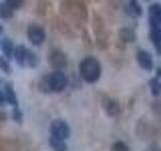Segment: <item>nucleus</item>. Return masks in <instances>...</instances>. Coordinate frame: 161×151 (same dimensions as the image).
Here are the masks:
<instances>
[{
  "label": "nucleus",
  "mask_w": 161,
  "mask_h": 151,
  "mask_svg": "<svg viewBox=\"0 0 161 151\" xmlns=\"http://www.w3.org/2000/svg\"><path fill=\"white\" fill-rule=\"evenodd\" d=\"M49 132L53 137L65 140L70 135V128L69 124L62 119L53 120L49 126Z\"/></svg>",
  "instance_id": "7ed1b4c3"
},
{
  "label": "nucleus",
  "mask_w": 161,
  "mask_h": 151,
  "mask_svg": "<svg viewBox=\"0 0 161 151\" xmlns=\"http://www.w3.org/2000/svg\"><path fill=\"white\" fill-rule=\"evenodd\" d=\"M27 37L33 45H42L47 38V34L42 26L38 24H31L27 28Z\"/></svg>",
  "instance_id": "20e7f679"
},
{
  "label": "nucleus",
  "mask_w": 161,
  "mask_h": 151,
  "mask_svg": "<svg viewBox=\"0 0 161 151\" xmlns=\"http://www.w3.org/2000/svg\"><path fill=\"white\" fill-rule=\"evenodd\" d=\"M149 86L151 89V94L154 97H157V96L160 95L161 92V82L159 81V79L157 77H155L153 79H151L149 81Z\"/></svg>",
  "instance_id": "a211bd4d"
},
{
  "label": "nucleus",
  "mask_w": 161,
  "mask_h": 151,
  "mask_svg": "<svg viewBox=\"0 0 161 151\" xmlns=\"http://www.w3.org/2000/svg\"><path fill=\"white\" fill-rule=\"evenodd\" d=\"M0 82H1V81H0Z\"/></svg>",
  "instance_id": "a878e982"
},
{
  "label": "nucleus",
  "mask_w": 161,
  "mask_h": 151,
  "mask_svg": "<svg viewBox=\"0 0 161 151\" xmlns=\"http://www.w3.org/2000/svg\"><path fill=\"white\" fill-rule=\"evenodd\" d=\"M1 32H2V26L0 25V33H1Z\"/></svg>",
  "instance_id": "393cba45"
},
{
  "label": "nucleus",
  "mask_w": 161,
  "mask_h": 151,
  "mask_svg": "<svg viewBox=\"0 0 161 151\" xmlns=\"http://www.w3.org/2000/svg\"><path fill=\"white\" fill-rule=\"evenodd\" d=\"M39 64V58L38 55L35 53L33 50L27 48L26 59H25V67L29 68H36Z\"/></svg>",
  "instance_id": "2eb2a0df"
},
{
  "label": "nucleus",
  "mask_w": 161,
  "mask_h": 151,
  "mask_svg": "<svg viewBox=\"0 0 161 151\" xmlns=\"http://www.w3.org/2000/svg\"><path fill=\"white\" fill-rule=\"evenodd\" d=\"M125 12L127 13L129 16L137 18L140 17L143 13V9L141 7L139 2L135 1V0H131L127 4L125 5Z\"/></svg>",
  "instance_id": "9d476101"
},
{
  "label": "nucleus",
  "mask_w": 161,
  "mask_h": 151,
  "mask_svg": "<svg viewBox=\"0 0 161 151\" xmlns=\"http://www.w3.org/2000/svg\"><path fill=\"white\" fill-rule=\"evenodd\" d=\"M104 108L110 117H115L120 113V104L116 99L107 98L104 101Z\"/></svg>",
  "instance_id": "6e6552de"
},
{
  "label": "nucleus",
  "mask_w": 161,
  "mask_h": 151,
  "mask_svg": "<svg viewBox=\"0 0 161 151\" xmlns=\"http://www.w3.org/2000/svg\"><path fill=\"white\" fill-rule=\"evenodd\" d=\"M44 78L49 93H60L68 85V79L62 70H53Z\"/></svg>",
  "instance_id": "f03ea898"
},
{
  "label": "nucleus",
  "mask_w": 161,
  "mask_h": 151,
  "mask_svg": "<svg viewBox=\"0 0 161 151\" xmlns=\"http://www.w3.org/2000/svg\"><path fill=\"white\" fill-rule=\"evenodd\" d=\"M12 119L17 124H19V125L22 124V112H21V110L19 109V107H13V110H12Z\"/></svg>",
  "instance_id": "412c9836"
},
{
  "label": "nucleus",
  "mask_w": 161,
  "mask_h": 151,
  "mask_svg": "<svg viewBox=\"0 0 161 151\" xmlns=\"http://www.w3.org/2000/svg\"><path fill=\"white\" fill-rule=\"evenodd\" d=\"M0 70L7 75L11 73V67L8 63V59H6L2 55H0Z\"/></svg>",
  "instance_id": "6ab92c4d"
},
{
  "label": "nucleus",
  "mask_w": 161,
  "mask_h": 151,
  "mask_svg": "<svg viewBox=\"0 0 161 151\" xmlns=\"http://www.w3.org/2000/svg\"><path fill=\"white\" fill-rule=\"evenodd\" d=\"M119 38L124 43H131L136 42L137 34L135 30L131 27H122L119 30Z\"/></svg>",
  "instance_id": "9b49d317"
},
{
  "label": "nucleus",
  "mask_w": 161,
  "mask_h": 151,
  "mask_svg": "<svg viewBox=\"0 0 161 151\" xmlns=\"http://www.w3.org/2000/svg\"><path fill=\"white\" fill-rule=\"evenodd\" d=\"M6 2L11 6L14 10L18 9L19 7H21L22 1H19V0H6Z\"/></svg>",
  "instance_id": "4be33fe9"
},
{
  "label": "nucleus",
  "mask_w": 161,
  "mask_h": 151,
  "mask_svg": "<svg viewBox=\"0 0 161 151\" xmlns=\"http://www.w3.org/2000/svg\"><path fill=\"white\" fill-rule=\"evenodd\" d=\"M148 11L150 14V17L161 24V4L159 3H152L148 8Z\"/></svg>",
  "instance_id": "dca6fc26"
},
{
  "label": "nucleus",
  "mask_w": 161,
  "mask_h": 151,
  "mask_svg": "<svg viewBox=\"0 0 161 151\" xmlns=\"http://www.w3.org/2000/svg\"><path fill=\"white\" fill-rule=\"evenodd\" d=\"M13 12L14 9L6 1L0 3V17L2 19H10L13 16Z\"/></svg>",
  "instance_id": "f3484780"
},
{
  "label": "nucleus",
  "mask_w": 161,
  "mask_h": 151,
  "mask_svg": "<svg viewBox=\"0 0 161 151\" xmlns=\"http://www.w3.org/2000/svg\"><path fill=\"white\" fill-rule=\"evenodd\" d=\"M156 77H157L158 79L161 78V68H158L157 72H156Z\"/></svg>",
  "instance_id": "b1692460"
},
{
  "label": "nucleus",
  "mask_w": 161,
  "mask_h": 151,
  "mask_svg": "<svg viewBox=\"0 0 161 151\" xmlns=\"http://www.w3.org/2000/svg\"><path fill=\"white\" fill-rule=\"evenodd\" d=\"M48 64L54 70H60L68 64L67 55L59 49H53L48 54Z\"/></svg>",
  "instance_id": "39448f33"
},
{
  "label": "nucleus",
  "mask_w": 161,
  "mask_h": 151,
  "mask_svg": "<svg viewBox=\"0 0 161 151\" xmlns=\"http://www.w3.org/2000/svg\"><path fill=\"white\" fill-rule=\"evenodd\" d=\"M5 103V98H4V93L3 90L0 89V105H2Z\"/></svg>",
  "instance_id": "5701e85b"
},
{
  "label": "nucleus",
  "mask_w": 161,
  "mask_h": 151,
  "mask_svg": "<svg viewBox=\"0 0 161 151\" xmlns=\"http://www.w3.org/2000/svg\"><path fill=\"white\" fill-rule=\"evenodd\" d=\"M149 26H150V40L152 42L155 50L158 54H161V27L158 22L153 18H149Z\"/></svg>",
  "instance_id": "423d86ee"
},
{
  "label": "nucleus",
  "mask_w": 161,
  "mask_h": 151,
  "mask_svg": "<svg viewBox=\"0 0 161 151\" xmlns=\"http://www.w3.org/2000/svg\"><path fill=\"white\" fill-rule=\"evenodd\" d=\"M3 93H4V98H5V103H8L13 107H18V99L17 96L14 92L13 87L10 84H5L4 85V89H3Z\"/></svg>",
  "instance_id": "f8f14e48"
},
{
  "label": "nucleus",
  "mask_w": 161,
  "mask_h": 151,
  "mask_svg": "<svg viewBox=\"0 0 161 151\" xmlns=\"http://www.w3.org/2000/svg\"><path fill=\"white\" fill-rule=\"evenodd\" d=\"M0 48L6 59H11L14 54V43L9 37H3L0 40Z\"/></svg>",
  "instance_id": "1a4fd4ad"
},
{
  "label": "nucleus",
  "mask_w": 161,
  "mask_h": 151,
  "mask_svg": "<svg viewBox=\"0 0 161 151\" xmlns=\"http://www.w3.org/2000/svg\"><path fill=\"white\" fill-rule=\"evenodd\" d=\"M111 151H129V147L123 141H116L111 147Z\"/></svg>",
  "instance_id": "aec40b11"
},
{
  "label": "nucleus",
  "mask_w": 161,
  "mask_h": 151,
  "mask_svg": "<svg viewBox=\"0 0 161 151\" xmlns=\"http://www.w3.org/2000/svg\"><path fill=\"white\" fill-rule=\"evenodd\" d=\"M136 59L137 63L143 70H147V72H151L153 70L154 63H153V58L149 52L145 49H139L136 54Z\"/></svg>",
  "instance_id": "0eeeda50"
},
{
  "label": "nucleus",
  "mask_w": 161,
  "mask_h": 151,
  "mask_svg": "<svg viewBox=\"0 0 161 151\" xmlns=\"http://www.w3.org/2000/svg\"><path fill=\"white\" fill-rule=\"evenodd\" d=\"M80 75L86 83L94 84L98 82L101 74H102V67L99 60L93 57L85 58L79 65Z\"/></svg>",
  "instance_id": "f257e3e1"
},
{
  "label": "nucleus",
  "mask_w": 161,
  "mask_h": 151,
  "mask_svg": "<svg viewBox=\"0 0 161 151\" xmlns=\"http://www.w3.org/2000/svg\"><path fill=\"white\" fill-rule=\"evenodd\" d=\"M26 53H27V48L24 44H19L17 45L14 49V54L13 57L16 60V63L20 67H25V59H26Z\"/></svg>",
  "instance_id": "ddd939ff"
},
{
  "label": "nucleus",
  "mask_w": 161,
  "mask_h": 151,
  "mask_svg": "<svg viewBox=\"0 0 161 151\" xmlns=\"http://www.w3.org/2000/svg\"><path fill=\"white\" fill-rule=\"evenodd\" d=\"M48 144L53 151H67L68 149V145L64 140L53 137V136H50V138L48 140Z\"/></svg>",
  "instance_id": "4468645a"
}]
</instances>
